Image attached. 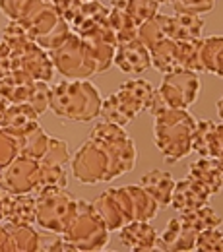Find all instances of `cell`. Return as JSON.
I'll return each instance as SVG.
<instances>
[{
  "instance_id": "cell-1",
  "label": "cell",
  "mask_w": 223,
  "mask_h": 252,
  "mask_svg": "<svg viewBox=\"0 0 223 252\" xmlns=\"http://www.w3.org/2000/svg\"><path fill=\"white\" fill-rule=\"evenodd\" d=\"M103 97L88 80H63L51 88V111L68 123H90L99 117Z\"/></svg>"
},
{
  "instance_id": "cell-2",
  "label": "cell",
  "mask_w": 223,
  "mask_h": 252,
  "mask_svg": "<svg viewBox=\"0 0 223 252\" xmlns=\"http://www.w3.org/2000/svg\"><path fill=\"white\" fill-rule=\"evenodd\" d=\"M154 138L165 163H177L192 152L196 119L187 109H163L154 115Z\"/></svg>"
},
{
  "instance_id": "cell-3",
  "label": "cell",
  "mask_w": 223,
  "mask_h": 252,
  "mask_svg": "<svg viewBox=\"0 0 223 252\" xmlns=\"http://www.w3.org/2000/svg\"><path fill=\"white\" fill-rule=\"evenodd\" d=\"M61 235L74 247V251H103L109 243V229L99 218L94 204L78 198Z\"/></svg>"
},
{
  "instance_id": "cell-4",
  "label": "cell",
  "mask_w": 223,
  "mask_h": 252,
  "mask_svg": "<svg viewBox=\"0 0 223 252\" xmlns=\"http://www.w3.org/2000/svg\"><path fill=\"white\" fill-rule=\"evenodd\" d=\"M152 95L154 88L146 80H128L119 88V92L103 99L99 117L107 123L127 128L142 111H148Z\"/></svg>"
},
{
  "instance_id": "cell-5",
  "label": "cell",
  "mask_w": 223,
  "mask_h": 252,
  "mask_svg": "<svg viewBox=\"0 0 223 252\" xmlns=\"http://www.w3.org/2000/svg\"><path fill=\"white\" fill-rule=\"evenodd\" d=\"M49 57L64 78L86 80L92 74H97L90 45L76 33H70L57 49L49 51Z\"/></svg>"
},
{
  "instance_id": "cell-6",
  "label": "cell",
  "mask_w": 223,
  "mask_h": 252,
  "mask_svg": "<svg viewBox=\"0 0 223 252\" xmlns=\"http://www.w3.org/2000/svg\"><path fill=\"white\" fill-rule=\"evenodd\" d=\"M88 138L96 140L97 144H101L105 148V152L109 154V158L113 161V169H115L117 177L134 169L136 148H134V142L130 140V136L123 126L103 121V123L94 126V130L90 132Z\"/></svg>"
},
{
  "instance_id": "cell-7",
  "label": "cell",
  "mask_w": 223,
  "mask_h": 252,
  "mask_svg": "<svg viewBox=\"0 0 223 252\" xmlns=\"http://www.w3.org/2000/svg\"><path fill=\"white\" fill-rule=\"evenodd\" d=\"M72 173L74 177L84 185H96V183H109L117 179L113 161L105 148L97 144L96 140L88 138L82 148L72 158Z\"/></svg>"
},
{
  "instance_id": "cell-8",
  "label": "cell",
  "mask_w": 223,
  "mask_h": 252,
  "mask_svg": "<svg viewBox=\"0 0 223 252\" xmlns=\"http://www.w3.org/2000/svg\"><path fill=\"white\" fill-rule=\"evenodd\" d=\"M33 194L37 200L35 221L39 223V227H43L45 231L61 233L66 220L74 210L76 198L66 189H59V187H43V189H37Z\"/></svg>"
},
{
  "instance_id": "cell-9",
  "label": "cell",
  "mask_w": 223,
  "mask_h": 252,
  "mask_svg": "<svg viewBox=\"0 0 223 252\" xmlns=\"http://www.w3.org/2000/svg\"><path fill=\"white\" fill-rule=\"evenodd\" d=\"M163 103L171 109H189L198 99L200 94V78L192 70H175L165 74L161 88L158 90Z\"/></svg>"
},
{
  "instance_id": "cell-10",
  "label": "cell",
  "mask_w": 223,
  "mask_h": 252,
  "mask_svg": "<svg viewBox=\"0 0 223 252\" xmlns=\"http://www.w3.org/2000/svg\"><path fill=\"white\" fill-rule=\"evenodd\" d=\"M41 183V163L28 156H18L2 169L0 187L12 194H33Z\"/></svg>"
},
{
  "instance_id": "cell-11",
  "label": "cell",
  "mask_w": 223,
  "mask_h": 252,
  "mask_svg": "<svg viewBox=\"0 0 223 252\" xmlns=\"http://www.w3.org/2000/svg\"><path fill=\"white\" fill-rule=\"evenodd\" d=\"M111 194L115 196L119 210L123 214L125 223L128 221H150L156 218L159 206L158 202L142 189V187H123V189H111Z\"/></svg>"
},
{
  "instance_id": "cell-12",
  "label": "cell",
  "mask_w": 223,
  "mask_h": 252,
  "mask_svg": "<svg viewBox=\"0 0 223 252\" xmlns=\"http://www.w3.org/2000/svg\"><path fill=\"white\" fill-rule=\"evenodd\" d=\"M12 70H22V72L30 74L33 80L49 82L53 78L55 64L51 61L49 53L43 47H39L35 41H32L24 49V53L12 57Z\"/></svg>"
},
{
  "instance_id": "cell-13",
  "label": "cell",
  "mask_w": 223,
  "mask_h": 252,
  "mask_svg": "<svg viewBox=\"0 0 223 252\" xmlns=\"http://www.w3.org/2000/svg\"><path fill=\"white\" fill-rule=\"evenodd\" d=\"M210 196H212L210 190L198 179L187 175L183 181L175 183V189L171 194V206L177 212H191V210H196L200 206H206Z\"/></svg>"
},
{
  "instance_id": "cell-14",
  "label": "cell",
  "mask_w": 223,
  "mask_h": 252,
  "mask_svg": "<svg viewBox=\"0 0 223 252\" xmlns=\"http://www.w3.org/2000/svg\"><path fill=\"white\" fill-rule=\"evenodd\" d=\"M113 64L125 74H142L152 66V59L148 47L136 37L128 43L117 45Z\"/></svg>"
},
{
  "instance_id": "cell-15",
  "label": "cell",
  "mask_w": 223,
  "mask_h": 252,
  "mask_svg": "<svg viewBox=\"0 0 223 252\" xmlns=\"http://www.w3.org/2000/svg\"><path fill=\"white\" fill-rule=\"evenodd\" d=\"M196 235L198 233L181 216L179 218H173V220L167 223L165 231L161 235H158L156 249L158 251H175V252L194 251Z\"/></svg>"
},
{
  "instance_id": "cell-16",
  "label": "cell",
  "mask_w": 223,
  "mask_h": 252,
  "mask_svg": "<svg viewBox=\"0 0 223 252\" xmlns=\"http://www.w3.org/2000/svg\"><path fill=\"white\" fill-rule=\"evenodd\" d=\"M204 30V18L200 14L175 10L173 16H165V35L173 41L200 39Z\"/></svg>"
},
{
  "instance_id": "cell-17",
  "label": "cell",
  "mask_w": 223,
  "mask_h": 252,
  "mask_svg": "<svg viewBox=\"0 0 223 252\" xmlns=\"http://www.w3.org/2000/svg\"><path fill=\"white\" fill-rule=\"evenodd\" d=\"M37 119H39V115L33 111L30 103L8 105L0 128H2L4 132H8L10 136H14V138L20 140V138H24L28 132H32L35 126H39Z\"/></svg>"
},
{
  "instance_id": "cell-18",
  "label": "cell",
  "mask_w": 223,
  "mask_h": 252,
  "mask_svg": "<svg viewBox=\"0 0 223 252\" xmlns=\"http://www.w3.org/2000/svg\"><path fill=\"white\" fill-rule=\"evenodd\" d=\"M119 239L128 251H156L158 231L148 221H128L121 227Z\"/></svg>"
},
{
  "instance_id": "cell-19",
  "label": "cell",
  "mask_w": 223,
  "mask_h": 252,
  "mask_svg": "<svg viewBox=\"0 0 223 252\" xmlns=\"http://www.w3.org/2000/svg\"><path fill=\"white\" fill-rule=\"evenodd\" d=\"M33 84H35V80L30 74H26L22 70H12L8 76L0 78V97L8 105L28 103L32 97Z\"/></svg>"
},
{
  "instance_id": "cell-20",
  "label": "cell",
  "mask_w": 223,
  "mask_h": 252,
  "mask_svg": "<svg viewBox=\"0 0 223 252\" xmlns=\"http://www.w3.org/2000/svg\"><path fill=\"white\" fill-rule=\"evenodd\" d=\"M189 175L198 179L210 194H218L223 189V159L200 158L191 165Z\"/></svg>"
},
{
  "instance_id": "cell-21",
  "label": "cell",
  "mask_w": 223,
  "mask_h": 252,
  "mask_svg": "<svg viewBox=\"0 0 223 252\" xmlns=\"http://www.w3.org/2000/svg\"><path fill=\"white\" fill-rule=\"evenodd\" d=\"M140 187L158 202L159 208L171 206V194H173V189H175V181L167 171L154 169V171L146 173L140 179Z\"/></svg>"
},
{
  "instance_id": "cell-22",
  "label": "cell",
  "mask_w": 223,
  "mask_h": 252,
  "mask_svg": "<svg viewBox=\"0 0 223 252\" xmlns=\"http://www.w3.org/2000/svg\"><path fill=\"white\" fill-rule=\"evenodd\" d=\"M218 144V125L214 121H196L192 134V152L200 158H214Z\"/></svg>"
},
{
  "instance_id": "cell-23",
  "label": "cell",
  "mask_w": 223,
  "mask_h": 252,
  "mask_svg": "<svg viewBox=\"0 0 223 252\" xmlns=\"http://www.w3.org/2000/svg\"><path fill=\"white\" fill-rule=\"evenodd\" d=\"M150 59H152V66L163 74L181 70L179 55H177V41L169 37H163L159 43H156L150 49Z\"/></svg>"
},
{
  "instance_id": "cell-24",
  "label": "cell",
  "mask_w": 223,
  "mask_h": 252,
  "mask_svg": "<svg viewBox=\"0 0 223 252\" xmlns=\"http://www.w3.org/2000/svg\"><path fill=\"white\" fill-rule=\"evenodd\" d=\"M92 204H94L96 212L99 214V218L103 220L105 227H107L109 231H117V229H121V227L125 225L123 214H121V210H119V204H117L115 196L111 194V189L105 190L101 196H97Z\"/></svg>"
},
{
  "instance_id": "cell-25",
  "label": "cell",
  "mask_w": 223,
  "mask_h": 252,
  "mask_svg": "<svg viewBox=\"0 0 223 252\" xmlns=\"http://www.w3.org/2000/svg\"><path fill=\"white\" fill-rule=\"evenodd\" d=\"M35 218H37V200H35V196L33 194H14L6 221L32 225V223H35Z\"/></svg>"
},
{
  "instance_id": "cell-26",
  "label": "cell",
  "mask_w": 223,
  "mask_h": 252,
  "mask_svg": "<svg viewBox=\"0 0 223 252\" xmlns=\"http://www.w3.org/2000/svg\"><path fill=\"white\" fill-rule=\"evenodd\" d=\"M202 68L204 72L218 74L223 78V37L202 39Z\"/></svg>"
},
{
  "instance_id": "cell-27",
  "label": "cell",
  "mask_w": 223,
  "mask_h": 252,
  "mask_svg": "<svg viewBox=\"0 0 223 252\" xmlns=\"http://www.w3.org/2000/svg\"><path fill=\"white\" fill-rule=\"evenodd\" d=\"M4 227L10 235L14 251H39V231H35L32 225L6 221Z\"/></svg>"
},
{
  "instance_id": "cell-28",
  "label": "cell",
  "mask_w": 223,
  "mask_h": 252,
  "mask_svg": "<svg viewBox=\"0 0 223 252\" xmlns=\"http://www.w3.org/2000/svg\"><path fill=\"white\" fill-rule=\"evenodd\" d=\"M111 8H121L134 20L136 26L158 14L159 4L156 0H111Z\"/></svg>"
},
{
  "instance_id": "cell-29",
  "label": "cell",
  "mask_w": 223,
  "mask_h": 252,
  "mask_svg": "<svg viewBox=\"0 0 223 252\" xmlns=\"http://www.w3.org/2000/svg\"><path fill=\"white\" fill-rule=\"evenodd\" d=\"M109 26L115 32L117 45L128 43V41L138 37V26L134 24V20L128 16L127 12L121 10V8H111V12H109Z\"/></svg>"
},
{
  "instance_id": "cell-30",
  "label": "cell",
  "mask_w": 223,
  "mask_h": 252,
  "mask_svg": "<svg viewBox=\"0 0 223 252\" xmlns=\"http://www.w3.org/2000/svg\"><path fill=\"white\" fill-rule=\"evenodd\" d=\"M49 140H51V136L41 126H35L32 132H28L24 138H20V156H28V158L39 161L49 148Z\"/></svg>"
},
{
  "instance_id": "cell-31",
  "label": "cell",
  "mask_w": 223,
  "mask_h": 252,
  "mask_svg": "<svg viewBox=\"0 0 223 252\" xmlns=\"http://www.w3.org/2000/svg\"><path fill=\"white\" fill-rule=\"evenodd\" d=\"M200 53H202V39L177 41V55H179L181 68L192 70V72H204Z\"/></svg>"
},
{
  "instance_id": "cell-32",
  "label": "cell",
  "mask_w": 223,
  "mask_h": 252,
  "mask_svg": "<svg viewBox=\"0 0 223 252\" xmlns=\"http://www.w3.org/2000/svg\"><path fill=\"white\" fill-rule=\"evenodd\" d=\"M181 218L191 225L196 233L204 231V229H212V227H220L223 220L210 208V206H200L191 212H181Z\"/></svg>"
},
{
  "instance_id": "cell-33",
  "label": "cell",
  "mask_w": 223,
  "mask_h": 252,
  "mask_svg": "<svg viewBox=\"0 0 223 252\" xmlns=\"http://www.w3.org/2000/svg\"><path fill=\"white\" fill-rule=\"evenodd\" d=\"M163 37H167L165 35V14H156L154 18L138 26V39L148 47V51L156 43H159Z\"/></svg>"
},
{
  "instance_id": "cell-34",
  "label": "cell",
  "mask_w": 223,
  "mask_h": 252,
  "mask_svg": "<svg viewBox=\"0 0 223 252\" xmlns=\"http://www.w3.org/2000/svg\"><path fill=\"white\" fill-rule=\"evenodd\" d=\"M2 41L12 51V57H16V55L24 53V49L32 43V37H30V33L26 32L18 22H10L6 26L4 33H2Z\"/></svg>"
},
{
  "instance_id": "cell-35",
  "label": "cell",
  "mask_w": 223,
  "mask_h": 252,
  "mask_svg": "<svg viewBox=\"0 0 223 252\" xmlns=\"http://www.w3.org/2000/svg\"><path fill=\"white\" fill-rule=\"evenodd\" d=\"M70 24L64 20V18H59V22L55 24V28L51 30V32L47 33V35H43L41 39H37L35 43L39 45V47H43L47 53L49 51H53V49H57L61 43H63L64 39L70 35Z\"/></svg>"
},
{
  "instance_id": "cell-36",
  "label": "cell",
  "mask_w": 223,
  "mask_h": 252,
  "mask_svg": "<svg viewBox=\"0 0 223 252\" xmlns=\"http://www.w3.org/2000/svg\"><path fill=\"white\" fill-rule=\"evenodd\" d=\"M43 187H59V189L68 187V175H66L64 165H45V163H41L39 189H43Z\"/></svg>"
},
{
  "instance_id": "cell-37",
  "label": "cell",
  "mask_w": 223,
  "mask_h": 252,
  "mask_svg": "<svg viewBox=\"0 0 223 252\" xmlns=\"http://www.w3.org/2000/svg\"><path fill=\"white\" fill-rule=\"evenodd\" d=\"M68 161H70V152H68L66 142L51 136L49 148H47L45 156L39 159V163H45V165H66Z\"/></svg>"
},
{
  "instance_id": "cell-38",
  "label": "cell",
  "mask_w": 223,
  "mask_h": 252,
  "mask_svg": "<svg viewBox=\"0 0 223 252\" xmlns=\"http://www.w3.org/2000/svg\"><path fill=\"white\" fill-rule=\"evenodd\" d=\"M32 105V109L37 115H43L49 107H51V88L47 86V82L43 80H35L32 90V97L28 101Z\"/></svg>"
},
{
  "instance_id": "cell-39",
  "label": "cell",
  "mask_w": 223,
  "mask_h": 252,
  "mask_svg": "<svg viewBox=\"0 0 223 252\" xmlns=\"http://www.w3.org/2000/svg\"><path fill=\"white\" fill-rule=\"evenodd\" d=\"M222 241L223 233L220 231V227H212V229H204L196 235V245L194 251H222Z\"/></svg>"
},
{
  "instance_id": "cell-40",
  "label": "cell",
  "mask_w": 223,
  "mask_h": 252,
  "mask_svg": "<svg viewBox=\"0 0 223 252\" xmlns=\"http://www.w3.org/2000/svg\"><path fill=\"white\" fill-rule=\"evenodd\" d=\"M20 156V140L0 128V169Z\"/></svg>"
},
{
  "instance_id": "cell-41",
  "label": "cell",
  "mask_w": 223,
  "mask_h": 252,
  "mask_svg": "<svg viewBox=\"0 0 223 252\" xmlns=\"http://www.w3.org/2000/svg\"><path fill=\"white\" fill-rule=\"evenodd\" d=\"M39 251H74V247L64 239L61 233L47 231V233H39Z\"/></svg>"
},
{
  "instance_id": "cell-42",
  "label": "cell",
  "mask_w": 223,
  "mask_h": 252,
  "mask_svg": "<svg viewBox=\"0 0 223 252\" xmlns=\"http://www.w3.org/2000/svg\"><path fill=\"white\" fill-rule=\"evenodd\" d=\"M216 0H175L173 6L175 10H187V12H194V14H208L214 10Z\"/></svg>"
},
{
  "instance_id": "cell-43",
  "label": "cell",
  "mask_w": 223,
  "mask_h": 252,
  "mask_svg": "<svg viewBox=\"0 0 223 252\" xmlns=\"http://www.w3.org/2000/svg\"><path fill=\"white\" fill-rule=\"evenodd\" d=\"M30 0H0V10L12 20V22H18V18L22 16L24 8L28 6Z\"/></svg>"
},
{
  "instance_id": "cell-44",
  "label": "cell",
  "mask_w": 223,
  "mask_h": 252,
  "mask_svg": "<svg viewBox=\"0 0 223 252\" xmlns=\"http://www.w3.org/2000/svg\"><path fill=\"white\" fill-rule=\"evenodd\" d=\"M10 72H12V51L0 39V78L8 76Z\"/></svg>"
},
{
  "instance_id": "cell-45",
  "label": "cell",
  "mask_w": 223,
  "mask_h": 252,
  "mask_svg": "<svg viewBox=\"0 0 223 252\" xmlns=\"http://www.w3.org/2000/svg\"><path fill=\"white\" fill-rule=\"evenodd\" d=\"M12 196H14L12 192H8L4 187H0V223L6 221V218H8V210H10Z\"/></svg>"
},
{
  "instance_id": "cell-46",
  "label": "cell",
  "mask_w": 223,
  "mask_h": 252,
  "mask_svg": "<svg viewBox=\"0 0 223 252\" xmlns=\"http://www.w3.org/2000/svg\"><path fill=\"white\" fill-rule=\"evenodd\" d=\"M0 251H14V249H12L10 235H8V231H6L4 225H0Z\"/></svg>"
},
{
  "instance_id": "cell-47",
  "label": "cell",
  "mask_w": 223,
  "mask_h": 252,
  "mask_svg": "<svg viewBox=\"0 0 223 252\" xmlns=\"http://www.w3.org/2000/svg\"><path fill=\"white\" fill-rule=\"evenodd\" d=\"M214 158L223 159V125H218V144H216V156Z\"/></svg>"
},
{
  "instance_id": "cell-48",
  "label": "cell",
  "mask_w": 223,
  "mask_h": 252,
  "mask_svg": "<svg viewBox=\"0 0 223 252\" xmlns=\"http://www.w3.org/2000/svg\"><path fill=\"white\" fill-rule=\"evenodd\" d=\"M6 107H8V103L0 97V125H2V119H4V113H6Z\"/></svg>"
},
{
  "instance_id": "cell-49",
  "label": "cell",
  "mask_w": 223,
  "mask_h": 252,
  "mask_svg": "<svg viewBox=\"0 0 223 252\" xmlns=\"http://www.w3.org/2000/svg\"><path fill=\"white\" fill-rule=\"evenodd\" d=\"M218 111H220V117H222V121H223V97L218 101Z\"/></svg>"
},
{
  "instance_id": "cell-50",
  "label": "cell",
  "mask_w": 223,
  "mask_h": 252,
  "mask_svg": "<svg viewBox=\"0 0 223 252\" xmlns=\"http://www.w3.org/2000/svg\"><path fill=\"white\" fill-rule=\"evenodd\" d=\"M156 2H158V4H173L175 0H156Z\"/></svg>"
},
{
  "instance_id": "cell-51",
  "label": "cell",
  "mask_w": 223,
  "mask_h": 252,
  "mask_svg": "<svg viewBox=\"0 0 223 252\" xmlns=\"http://www.w3.org/2000/svg\"><path fill=\"white\" fill-rule=\"evenodd\" d=\"M78 2H82V4H84V2H90V0H78Z\"/></svg>"
},
{
  "instance_id": "cell-52",
  "label": "cell",
  "mask_w": 223,
  "mask_h": 252,
  "mask_svg": "<svg viewBox=\"0 0 223 252\" xmlns=\"http://www.w3.org/2000/svg\"><path fill=\"white\" fill-rule=\"evenodd\" d=\"M222 251H223V241H222Z\"/></svg>"
}]
</instances>
